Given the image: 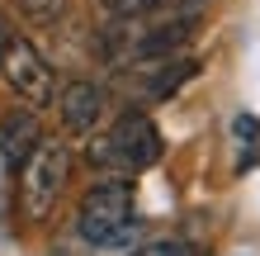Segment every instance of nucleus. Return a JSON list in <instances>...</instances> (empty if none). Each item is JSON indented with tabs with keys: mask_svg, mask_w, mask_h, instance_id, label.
Here are the masks:
<instances>
[{
	"mask_svg": "<svg viewBox=\"0 0 260 256\" xmlns=\"http://www.w3.org/2000/svg\"><path fill=\"white\" fill-rule=\"evenodd\" d=\"M38 143H43L38 109H10L5 119H0V161H5L10 171H19Z\"/></svg>",
	"mask_w": 260,
	"mask_h": 256,
	"instance_id": "nucleus-7",
	"label": "nucleus"
},
{
	"mask_svg": "<svg viewBox=\"0 0 260 256\" xmlns=\"http://www.w3.org/2000/svg\"><path fill=\"white\" fill-rule=\"evenodd\" d=\"M100 5H104L109 19H142V14H151L161 0H100Z\"/></svg>",
	"mask_w": 260,
	"mask_h": 256,
	"instance_id": "nucleus-10",
	"label": "nucleus"
},
{
	"mask_svg": "<svg viewBox=\"0 0 260 256\" xmlns=\"http://www.w3.org/2000/svg\"><path fill=\"white\" fill-rule=\"evenodd\" d=\"M175 5H180V10H204L208 0H175Z\"/></svg>",
	"mask_w": 260,
	"mask_h": 256,
	"instance_id": "nucleus-12",
	"label": "nucleus"
},
{
	"mask_svg": "<svg viewBox=\"0 0 260 256\" xmlns=\"http://www.w3.org/2000/svg\"><path fill=\"white\" fill-rule=\"evenodd\" d=\"M14 10H19L34 29H57V24L67 19L71 0H14Z\"/></svg>",
	"mask_w": 260,
	"mask_h": 256,
	"instance_id": "nucleus-8",
	"label": "nucleus"
},
{
	"mask_svg": "<svg viewBox=\"0 0 260 256\" xmlns=\"http://www.w3.org/2000/svg\"><path fill=\"white\" fill-rule=\"evenodd\" d=\"M123 256H194V247L180 242V237H151V242H137Z\"/></svg>",
	"mask_w": 260,
	"mask_h": 256,
	"instance_id": "nucleus-9",
	"label": "nucleus"
},
{
	"mask_svg": "<svg viewBox=\"0 0 260 256\" xmlns=\"http://www.w3.org/2000/svg\"><path fill=\"white\" fill-rule=\"evenodd\" d=\"M123 71H133L137 100L151 104V100H171L175 90L199 71V62H194V57H185V52H175V57H156V62H133V67H123Z\"/></svg>",
	"mask_w": 260,
	"mask_h": 256,
	"instance_id": "nucleus-6",
	"label": "nucleus"
},
{
	"mask_svg": "<svg viewBox=\"0 0 260 256\" xmlns=\"http://www.w3.org/2000/svg\"><path fill=\"white\" fill-rule=\"evenodd\" d=\"M71 147L57 143V138H43L34 152H28V161L19 166V214L28 223H43L57 209V200H62L67 180H71Z\"/></svg>",
	"mask_w": 260,
	"mask_h": 256,
	"instance_id": "nucleus-3",
	"label": "nucleus"
},
{
	"mask_svg": "<svg viewBox=\"0 0 260 256\" xmlns=\"http://www.w3.org/2000/svg\"><path fill=\"white\" fill-rule=\"evenodd\" d=\"M0 76L19 95L28 109H48L57 100V71L52 62L34 48V38H24L19 29H0Z\"/></svg>",
	"mask_w": 260,
	"mask_h": 256,
	"instance_id": "nucleus-4",
	"label": "nucleus"
},
{
	"mask_svg": "<svg viewBox=\"0 0 260 256\" xmlns=\"http://www.w3.org/2000/svg\"><path fill=\"white\" fill-rule=\"evenodd\" d=\"M76 237L100 256H123L142 242V218H137V190L128 176H109L90 185L76 209Z\"/></svg>",
	"mask_w": 260,
	"mask_h": 256,
	"instance_id": "nucleus-1",
	"label": "nucleus"
},
{
	"mask_svg": "<svg viewBox=\"0 0 260 256\" xmlns=\"http://www.w3.org/2000/svg\"><path fill=\"white\" fill-rule=\"evenodd\" d=\"M161 161V128L142 109H123L104 133H90L85 166L100 176H137Z\"/></svg>",
	"mask_w": 260,
	"mask_h": 256,
	"instance_id": "nucleus-2",
	"label": "nucleus"
},
{
	"mask_svg": "<svg viewBox=\"0 0 260 256\" xmlns=\"http://www.w3.org/2000/svg\"><path fill=\"white\" fill-rule=\"evenodd\" d=\"M48 256H100V251H95V247H85V242H81V247H76V242H57Z\"/></svg>",
	"mask_w": 260,
	"mask_h": 256,
	"instance_id": "nucleus-11",
	"label": "nucleus"
},
{
	"mask_svg": "<svg viewBox=\"0 0 260 256\" xmlns=\"http://www.w3.org/2000/svg\"><path fill=\"white\" fill-rule=\"evenodd\" d=\"M57 119H62V128L71 138H90V133L100 128L104 119V90L95 81H67L57 86Z\"/></svg>",
	"mask_w": 260,
	"mask_h": 256,
	"instance_id": "nucleus-5",
	"label": "nucleus"
}]
</instances>
